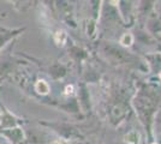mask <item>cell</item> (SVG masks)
Here are the masks:
<instances>
[{
	"label": "cell",
	"instance_id": "6da1fadb",
	"mask_svg": "<svg viewBox=\"0 0 161 144\" xmlns=\"http://www.w3.org/2000/svg\"><path fill=\"white\" fill-rule=\"evenodd\" d=\"M125 141H126V143H129V144H138L139 134L136 133V132H131V133H129L127 136L125 137Z\"/></svg>",
	"mask_w": 161,
	"mask_h": 144
},
{
	"label": "cell",
	"instance_id": "7a4b0ae2",
	"mask_svg": "<svg viewBox=\"0 0 161 144\" xmlns=\"http://www.w3.org/2000/svg\"><path fill=\"white\" fill-rule=\"evenodd\" d=\"M132 40H134V38H132L131 35H130V34H125L122 38H120V43H122L123 46H130V45L132 43Z\"/></svg>",
	"mask_w": 161,
	"mask_h": 144
},
{
	"label": "cell",
	"instance_id": "3957f363",
	"mask_svg": "<svg viewBox=\"0 0 161 144\" xmlns=\"http://www.w3.org/2000/svg\"><path fill=\"white\" fill-rule=\"evenodd\" d=\"M160 78H161V72H160Z\"/></svg>",
	"mask_w": 161,
	"mask_h": 144
}]
</instances>
